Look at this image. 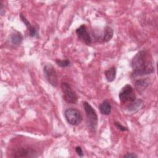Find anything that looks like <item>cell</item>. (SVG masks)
I'll list each match as a JSON object with an SVG mask.
<instances>
[{
    "label": "cell",
    "mask_w": 158,
    "mask_h": 158,
    "mask_svg": "<svg viewBox=\"0 0 158 158\" xmlns=\"http://www.w3.org/2000/svg\"><path fill=\"white\" fill-rule=\"evenodd\" d=\"M133 69L132 75L134 77H140L152 73L154 71L152 58L146 51H139L131 61Z\"/></svg>",
    "instance_id": "1"
},
{
    "label": "cell",
    "mask_w": 158,
    "mask_h": 158,
    "mask_svg": "<svg viewBox=\"0 0 158 158\" xmlns=\"http://www.w3.org/2000/svg\"><path fill=\"white\" fill-rule=\"evenodd\" d=\"M83 107L86 115V123L88 128L91 131H95L98 125V115L96 110L86 101L83 102Z\"/></svg>",
    "instance_id": "2"
},
{
    "label": "cell",
    "mask_w": 158,
    "mask_h": 158,
    "mask_svg": "<svg viewBox=\"0 0 158 158\" xmlns=\"http://www.w3.org/2000/svg\"><path fill=\"white\" fill-rule=\"evenodd\" d=\"M118 97L122 104H126L128 102L133 103L136 101V97L133 87L130 85H125L120 90Z\"/></svg>",
    "instance_id": "3"
},
{
    "label": "cell",
    "mask_w": 158,
    "mask_h": 158,
    "mask_svg": "<svg viewBox=\"0 0 158 158\" xmlns=\"http://www.w3.org/2000/svg\"><path fill=\"white\" fill-rule=\"evenodd\" d=\"M64 117L67 122L71 125H78L83 120L80 112L75 108L67 109L64 112Z\"/></svg>",
    "instance_id": "4"
},
{
    "label": "cell",
    "mask_w": 158,
    "mask_h": 158,
    "mask_svg": "<svg viewBox=\"0 0 158 158\" xmlns=\"http://www.w3.org/2000/svg\"><path fill=\"white\" fill-rule=\"evenodd\" d=\"M61 88L63 93V98L67 102L71 104H76L77 102L78 96L69 83L62 82Z\"/></svg>",
    "instance_id": "5"
},
{
    "label": "cell",
    "mask_w": 158,
    "mask_h": 158,
    "mask_svg": "<svg viewBox=\"0 0 158 158\" xmlns=\"http://www.w3.org/2000/svg\"><path fill=\"white\" fill-rule=\"evenodd\" d=\"M44 75L48 82L53 86L58 84V77L55 68L51 64H47L43 68Z\"/></svg>",
    "instance_id": "6"
},
{
    "label": "cell",
    "mask_w": 158,
    "mask_h": 158,
    "mask_svg": "<svg viewBox=\"0 0 158 158\" xmlns=\"http://www.w3.org/2000/svg\"><path fill=\"white\" fill-rule=\"evenodd\" d=\"M76 33L79 40L85 43L86 44H89L91 43V37L87 31L85 25H81L76 30Z\"/></svg>",
    "instance_id": "7"
},
{
    "label": "cell",
    "mask_w": 158,
    "mask_h": 158,
    "mask_svg": "<svg viewBox=\"0 0 158 158\" xmlns=\"http://www.w3.org/2000/svg\"><path fill=\"white\" fill-rule=\"evenodd\" d=\"M19 17L21 19V20L23 22V23L26 25L27 28L28 30L29 31V35L31 37H35V36H38V32L37 30L35 29V28L34 27H33L30 23L28 22V20L27 19V18L23 15V14H22V13H20L19 14Z\"/></svg>",
    "instance_id": "8"
},
{
    "label": "cell",
    "mask_w": 158,
    "mask_h": 158,
    "mask_svg": "<svg viewBox=\"0 0 158 158\" xmlns=\"http://www.w3.org/2000/svg\"><path fill=\"white\" fill-rule=\"evenodd\" d=\"M14 155V157H33L35 156V151L30 148H22L19 150Z\"/></svg>",
    "instance_id": "9"
},
{
    "label": "cell",
    "mask_w": 158,
    "mask_h": 158,
    "mask_svg": "<svg viewBox=\"0 0 158 158\" xmlns=\"http://www.w3.org/2000/svg\"><path fill=\"white\" fill-rule=\"evenodd\" d=\"M113 30L112 28L109 26H106L104 28V31L102 33V35L101 36V40L103 42H107L111 40V38L113 36Z\"/></svg>",
    "instance_id": "10"
},
{
    "label": "cell",
    "mask_w": 158,
    "mask_h": 158,
    "mask_svg": "<svg viewBox=\"0 0 158 158\" xmlns=\"http://www.w3.org/2000/svg\"><path fill=\"white\" fill-rule=\"evenodd\" d=\"M149 78L139 79L135 81V86L136 90L139 92H142L144 91L149 85Z\"/></svg>",
    "instance_id": "11"
},
{
    "label": "cell",
    "mask_w": 158,
    "mask_h": 158,
    "mask_svg": "<svg viewBox=\"0 0 158 158\" xmlns=\"http://www.w3.org/2000/svg\"><path fill=\"white\" fill-rule=\"evenodd\" d=\"M99 109L102 114L107 115L110 114L112 107L110 104L107 101H104L99 104Z\"/></svg>",
    "instance_id": "12"
},
{
    "label": "cell",
    "mask_w": 158,
    "mask_h": 158,
    "mask_svg": "<svg viewBox=\"0 0 158 158\" xmlns=\"http://www.w3.org/2000/svg\"><path fill=\"white\" fill-rule=\"evenodd\" d=\"M104 75L107 81H113L116 77V69L115 67H111L104 72Z\"/></svg>",
    "instance_id": "13"
},
{
    "label": "cell",
    "mask_w": 158,
    "mask_h": 158,
    "mask_svg": "<svg viewBox=\"0 0 158 158\" xmlns=\"http://www.w3.org/2000/svg\"><path fill=\"white\" fill-rule=\"evenodd\" d=\"M22 35L18 31H14L10 35V41L14 45H19L22 43Z\"/></svg>",
    "instance_id": "14"
},
{
    "label": "cell",
    "mask_w": 158,
    "mask_h": 158,
    "mask_svg": "<svg viewBox=\"0 0 158 158\" xmlns=\"http://www.w3.org/2000/svg\"><path fill=\"white\" fill-rule=\"evenodd\" d=\"M56 62L57 64V65L60 67H66L70 65V62L67 59H65V60L56 59Z\"/></svg>",
    "instance_id": "15"
},
{
    "label": "cell",
    "mask_w": 158,
    "mask_h": 158,
    "mask_svg": "<svg viewBox=\"0 0 158 158\" xmlns=\"http://www.w3.org/2000/svg\"><path fill=\"white\" fill-rule=\"evenodd\" d=\"M114 125H115V126L118 130H120L122 131H125L128 130V128H127V127H125L122 125H121L120 123H118V122H115L114 123Z\"/></svg>",
    "instance_id": "16"
},
{
    "label": "cell",
    "mask_w": 158,
    "mask_h": 158,
    "mask_svg": "<svg viewBox=\"0 0 158 158\" xmlns=\"http://www.w3.org/2000/svg\"><path fill=\"white\" fill-rule=\"evenodd\" d=\"M75 151H76V152L77 153V154H78L80 157H82L83 156V151H82V149H81V148L80 146H77V147L75 148Z\"/></svg>",
    "instance_id": "17"
},
{
    "label": "cell",
    "mask_w": 158,
    "mask_h": 158,
    "mask_svg": "<svg viewBox=\"0 0 158 158\" xmlns=\"http://www.w3.org/2000/svg\"><path fill=\"white\" fill-rule=\"evenodd\" d=\"M123 157H132V158H133V157H137L138 156L136 155V154H134V153L130 152V153H127V154H126L125 155H124Z\"/></svg>",
    "instance_id": "18"
}]
</instances>
